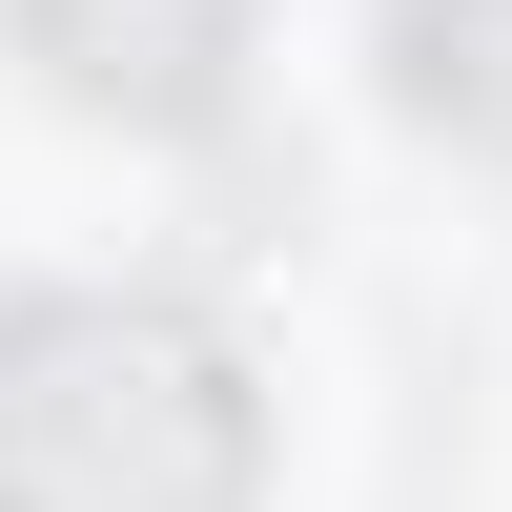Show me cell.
<instances>
[{
    "instance_id": "3957f363",
    "label": "cell",
    "mask_w": 512,
    "mask_h": 512,
    "mask_svg": "<svg viewBox=\"0 0 512 512\" xmlns=\"http://www.w3.org/2000/svg\"><path fill=\"white\" fill-rule=\"evenodd\" d=\"M390 62L451 144H512V0H390Z\"/></svg>"
},
{
    "instance_id": "7a4b0ae2",
    "label": "cell",
    "mask_w": 512,
    "mask_h": 512,
    "mask_svg": "<svg viewBox=\"0 0 512 512\" xmlns=\"http://www.w3.org/2000/svg\"><path fill=\"white\" fill-rule=\"evenodd\" d=\"M21 62L103 123H226L246 82V0H21Z\"/></svg>"
},
{
    "instance_id": "6da1fadb",
    "label": "cell",
    "mask_w": 512,
    "mask_h": 512,
    "mask_svg": "<svg viewBox=\"0 0 512 512\" xmlns=\"http://www.w3.org/2000/svg\"><path fill=\"white\" fill-rule=\"evenodd\" d=\"M267 390L164 287H21L0 308V512H246Z\"/></svg>"
}]
</instances>
